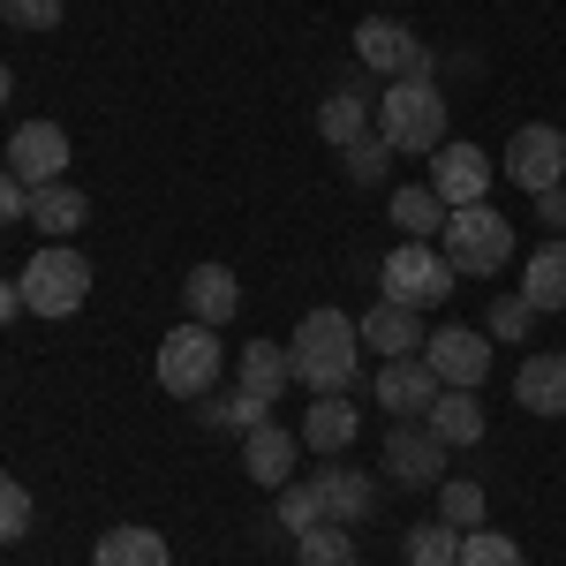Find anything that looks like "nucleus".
I'll return each instance as SVG.
<instances>
[{
    "label": "nucleus",
    "instance_id": "obj_1",
    "mask_svg": "<svg viewBox=\"0 0 566 566\" xmlns=\"http://www.w3.org/2000/svg\"><path fill=\"white\" fill-rule=\"evenodd\" d=\"M287 363H295V386L310 392H348L363 370V333H355L348 310H310L303 325L287 333Z\"/></svg>",
    "mask_w": 566,
    "mask_h": 566
},
{
    "label": "nucleus",
    "instance_id": "obj_2",
    "mask_svg": "<svg viewBox=\"0 0 566 566\" xmlns=\"http://www.w3.org/2000/svg\"><path fill=\"white\" fill-rule=\"evenodd\" d=\"M378 136H386L392 151H423L431 159L438 144H446V91L431 76L386 84V98H378Z\"/></svg>",
    "mask_w": 566,
    "mask_h": 566
},
{
    "label": "nucleus",
    "instance_id": "obj_3",
    "mask_svg": "<svg viewBox=\"0 0 566 566\" xmlns=\"http://www.w3.org/2000/svg\"><path fill=\"white\" fill-rule=\"evenodd\" d=\"M446 264L461 272V280H499L506 258H514V227L506 212H491V205H461V212H446Z\"/></svg>",
    "mask_w": 566,
    "mask_h": 566
},
{
    "label": "nucleus",
    "instance_id": "obj_4",
    "mask_svg": "<svg viewBox=\"0 0 566 566\" xmlns=\"http://www.w3.org/2000/svg\"><path fill=\"white\" fill-rule=\"evenodd\" d=\"M219 378H227V348H219V325H175L167 340H159V386L175 392V400H212Z\"/></svg>",
    "mask_w": 566,
    "mask_h": 566
},
{
    "label": "nucleus",
    "instance_id": "obj_5",
    "mask_svg": "<svg viewBox=\"0 0 566 566\" xmlns=\"http://www.w3.org/2000/svg\"><path fill=\"white\" fill-rule=\"evenodd\" d=\"M15 287H23V310H31V317H76L84 295H91V258L76 242H45L39 258L23 264Z\"/></svg>",
    "mask_w": 566,
    "mask_h": 566
},
{
    "label": "nucleus",
    "instance_id": "obj_6",
    "mask_svg": "<svg viewBox=\"0 0 566 566\" xmlns=\"http://www.w3.org/2000/svg\"><path fill=\"white\" fill-rule=\"evenodd\" d=\"M355 61L370 69V76H386V84H400V76H431L438 53L408 23H392V15H363L355 23Z\"/></svg>",
    "mask_w": 566,
    "mask_h": 566
},
{
    "label": "nucleus",
    "instance_id": "obj_7",
    "mask_svg": "<svg viewBox=\"0 0 566 566\" xmlns=\"http://www.w3.org/2000/svg\"><path fill=\"white\" fill-rule=\"evenodd\" d=\"M453 264H446V250H431V242H392L386 250V303H408V310H431L453 295Z\"/></svg>",
    "mask_w": 566,
    "mask_h": 566
},
{
    "label": "nucleus",
    "instance_id": "obj_8",
    "mask_svg": "<svg viewBox=\"0 0 566 566\" xmlns=\"http://www.w3.org/2000/svg\"><path fill=\"white\" fill-rule=\"evenodd\" d=\"M446 453H453V446H446L431 423L408 416V423L386 431V461H378V469H386L400 491H438V483H446Z\"/></svg>",
    "mask_w": 566,
    "mask_h": 566
},
{
    "label": "nucleus",
    "instance_id": "obj_9",
    "mask_svg": "<svg viewBox=\"0 0 566 566\" xmlns=\"http://www.w3.org/2000/svg\"><path fill=\"white\" fill-rule=\"evenodd\" d=\"M491 181H499V167H491V151L483 144H438L431 151V189L446 212H461V205H491Z\"/></svg>",
    "mask_w": 566,
    "mask_h": 566
},
{
    "label": "nucleus",
    "instance_id": "obj_10",
    "mask_svg": "<svg viewBox=\"0 0 566 566\" xmlns=\"http://www.w3.org/2000/svg\"><path fill=\"white\" fill-rule=\"evenodd\" d=\"M499 175L514 181V189H528V197L559 189V181H566V136L552 129V122H528V129H514V144H506V167H499Z\"/></svg>",
    "mask_w": 566,
    "mask_h": 566
},
{
    "label": "nucleus",
    "instance_id": "obj_11",
    "mask_svg": "<svg viewBox=\"0 0 566 566\" xmlns=\"http://www.w3.org/2000/svg\"><path fill=\"white\" fill-rule=\"evenodd\" d=\"M8 175L23 181V189H53V181L69 175V129L61 122H23V129L8 136Z\"/></svg>",
    "mask_w": 566,
    "mask_h": 566
},
{
    "label": "nucleus",
    "instance_id": "obj_12",
    "mask_svg": "<svg viewBox=\"0 0 566 566\" xmlns=\"http://www.w3.org/2000/svg\"><path fill=\"white\" fill-rule=\"evenodd\" d=\"M423 363L438 370V386H469L476 392L483 378H491V333H476V325H446V333L423 340Z\"/></svg>",
    "mask_w": 566,
    "mask_h": 566
},
{
    "label": "nucleus",
    "instance_id": "obj_13",
    "mask_svg": "<svg viewBox=\"0 0 566 566\" xmlns=\"http://www.w3.org/2000/svg\"><path fill=\"white\" fill-rule=\"evenodd\" d=\"M317 506H325V522H340V528H363L370 514H378V476L370 469H340V461H325L317 469Z\"/></svg>",
    "mask_w": 566,
    "mask_h": 566
},
{
    "label": "nucleus",
    "instance_id": "obj_14",
    "mask_svg": "<svg viewBox=\"0 0 566 566\" xmlns=\"http://www.w3.org/2000/svg\"><path fill=\"white\" fill-rule=\"evenodd\" d=\"M438 370L423 363V355H392V363H378V408H392L400 423L408 416H431V400H438Z\"/></svg>",
    "mask_w": 566,
    "mask_h": 566
},
{
    "label": "nucleus",
    "instance_id": "obj_15",
    "mask_svg": "<svg viewBox=\"0 0 566 566\" xmlns=\"http://www.w3.org/2000/svg\"><path fill=\"white\" fill-rule=\"evenodd\" d=\"M295 461H303V431H280V423L242 431V469H250V483L280 491V483H295Z\"/></svg>",
    "mask_w": 566,
    "mask_h": 566
},
{
    "label": "nucleus",
    "instance_id": "obj_16",
    "mask_svg": "<svg viewBox=\"0 0 566 566\" xmlns=\"http://www.w3.org/2000/svg\"><path fill=\"white\" fill-rule=\"evenodd\" d=\"M355 431H363V416L348 408V392H310V408H303V446L310 453L340 461V453L355 446Z\"/></svg>",
    "mask_w": 566,
    "mask_h": 566
},
{
    "label": "nucleus",
    "instance_id": "obj_17",
    "mask_svg": "<svg viewBox=\"0 0 566 566\" xmlns=\"http://www.w3.org/2000/svg\"><path fill=\"white\" fill-rule=\"evenodd\" d=\"M355 333H363V348H378L386 363H392V355H416V348H423V310L386 303V295H378V303L355 317Z\"/></svg>",
    "mask_w": 566,
    "mask_h": 566
},
{
    "label": "nucleus",
    "instance_id": "obj_18",
    "mask_svg": "<svg viewBox=\"0 0 566 566\" xmlns=\"http://www.w3.org/2000/svg\"><path fill=\"white\" fill-rule=\"evenodd\" d=\"M514 400L528 416H566V348H536L514 370Z\"/></svg>",
    "mask_w": 566,
    "mask_h": 566
},
{
    "label": "nucleus",
    "instance_id": "obj_19",
    "mask_svg": "<svg viewBox=\"0 0 566 566\" xmlns=\"http://www.w3.org/2000/svg\"><path fill=\"white\" fill-rule=\"evenodd\" d=\"M181 303H189L197 325H227V317L242 310V280H234L227 264H197V272L181 280Z\"/></svg>",
    "mask_w": 566,
    "mask_h": 566
},
{
    "label": "nucleus",
    "instance_id": "obj_20",
    "mask_svg": "<svg viewBox=\"0 0 566 566\" xmlns=\"http://www.w3.org/2000/svg\"><path fill=\"white\" fill-rule=\"evenodd\" d=\"M234 386H242V392H258V400H280V392L295 386L287 340H250V348L234 355Z\"/></svg>",
    "mask_w": 566,
    "mask_h": 566
},
{
    "label": "nucleus",
    "instance_id": "obj_21",
    "mask_svg": "<svg viewBox=\"0 0 566 566\" xmlns=\"http://www.w3.org/2000/svg\"><path fill=\"white\" fill-rule=\"evenodd\" d=\"M514 295H522L536 317H544V310H566V234H552V242L522 264V287H514Z\"/></svg>",
    "mask_w": 566,
    "mask_h": 566
},
{
    "label": "nucleus",
    "instance_id": "obj_22",
    "mask_svg": "<svg viewBox=\"0 0 566 566\" xmlns=\"http://www.w3.org/2000/svg\"><path fill=\"white\" fill-rule=\"evenodd\" d=\"M423 423H431L446 446H483V431H491V416H483V400L469 386H446L431 400V416H423Z\"/></svg>",
    "mask_w": 566,
    "mask_h": 566
},
{
    "label": "nucleus",
    "instance_id": "obj_23",
    "mask_svg": "<svg viewBox=\"0 0 566 566\" xmlns=\"http://www.w3.org/2000/svg\"><path fill=\"white\" fill-rule=\"evenodd\" d=\"M91 566H175V552H167V536L144 522H122L98 536V552H91Z\"/></svg>",
    "mask_w": 566,
    "mask_h": 566
},
{
    "label": "nucleus",
    "instance_id": "obj_24",
    "mask_svg": "<svg viewBox=\"0 0 566 566\" xmlns=\"http://www.w3.org/2000/svg\"><path fill=\"white\" fill-rule=\"evenodd\" d=\"M386 212H392V227H400V242H438V234H446V205H438L431 181H408V189H392Z\"/></svg>",
    "mask_w": 566,
    "mask_h": 566
},
{
    "label": "nucleus",
    "instance_id": "obj_25",
    "mask_svg": "<svg viewBox=\"0 0 566 566\" xmlns=\"http://www.w3.org/2000/svg\"><path fill=\"white\" fill-rule=\"evenodd\" d=\"M370 129H378V106H370L363 91H333V98L317 106V136H325L333 151H348V144H363Z\"/></svg>",
    "mask_w": 566,
    "mask_h": 566
},
{
    "label": "nucleus",
    "instance_id": "obj_26",
    "mask_svg": "<svg viewBox=\"0 0 566 566\" xmlns=\"http://www.w3.org/2000/svg\"><path fill=\"white\" fill-rule=\"evenodd\" d=\"M84 219H91V197H84V189H69V181H53V189H31V227H39L45 242H69Z\"/></svg>",
    "mask_w": 566,
    "mask_h": 566
},
{
    "label": "nucleus",
    "instance_id": "obj_27",
    "mask_svg": "<svg viewBox=\"0 0 566 566\" xmlns=\"http://www.w3.org/2000/svg\"><path fill=\"white\" fill-rule=\"evenodd\" d=\"M258 423H272V400H258V392H212L205 400V431H258Z\"/></svg>",
    "mask_w": 566,
    "mask_h": 566
},
{
    "label": "nucleus",
    "instance_id": "obj_28",
    "mask_svg": "<svg viewBox=\"0 0 566 566\" xmlns=\"http://www.w3.org/2000/svg\"><path fill=\"white\" fill-rule=\"evenodd\" d=\"M400 559H408V566H461V528L416 522V528H408V544H400Z\"/></svg>",
    "mask_w": 566,
    "mask_h": 566
},
{
    "label": "nucleus",
    "instance_id": "obj_29",
    "mask_svg": "<svg viewBox=\"0 0 566 566\" xmlns=\"http://www.w3.org/2000/svg\"><path fill=\"white\" fill-rule=\"evenodd\" d=\"M295 559L303 566H355V536L340 522H317V528L295 536Z\"/></svg>",
    "mask_w": 566,
    "mask_h": 566
},
{
    "label": "nucleus",
    "instance_id": "obj_30",
    "mask_svg": "<svg viewBox=\"0 0 566 566\" xmlns=\"http://www.w3.org/2000/svg\"><path fill=\"white\" fill-rule=\"evenodd\" d=\"M483 483H469V476H453V483H438V522L446 528H483Z\"/></svg>",
    "mask_w": 566,
    "mask_h": 566
},
{
    "label": "nucleus",
    "instance_id": "obj_31",
    "mask_svg": "<svg viewBox=\"0 0 566 566\" xmlns=\"http://www.w3.org/2000/svg\"><path fill=\"white\" fill-rule=\"evenodd\" d=\"M461 566H528L506 528H461Z\"/></svg>",
    "mask_w": 566,
    "mask_h": 566
},
{
    "label": "nucleus",
    "instance_id": "obj_32",
    "mask_svg": "<svg viewBox=\"0 0 566 566\" xmlns=\"http://www.w3.org/2000/svg\"><path fill=\"white\" fill-rule=\"evenodd\" d=\"M272 522L287 528V536H303V528L325 522V506H317V483H280V514Z\"/></svg>",
    "mask_w": 566,
    "mask_h": 566
},
{
    "label": "nucleus",
    "instance_id": "obj_33",
    "mask_svg": "<svg viewBox=\"0 0 566 566\" xmlns=\"http://www.w3.org/2000/svg\"><path fill=\"white\" fill-rule=\"evenodd\" d=\"M340 159H348V181H363V189H378V181H386V159H392V144H386L378 129H370L363 144H348Z\"/></svg>",
    "mask_w": 566,
    "mask_h": 566
},
{
    "label": "nucleus",
    "instance_id": "obj_34",
    "mask_svg": "<svg viewBox=\"0 0 566 566\" xmlns=\"http://www.w3.org/2000/svg\"><path fill=\"white\" fill-rule=\"evenodd\" d=\"M31 514H39V506H31V491H23L15 476H0V544L31 536Z\"/></svg>",
    "mask_w": 566,
    "mask_h": 566
},
{
    "label": "nucleus",
    "instance_id": "obj_35",
    "mask_svg": "<svg viewBox=\"0 0 566 566\" xmlns=\"http://www.w3.org/2000/svg\"><path fill=\"white\" fill-rule=\"evenodd\" d=\"M0 15H8L15 31H61L69 8H61V0H0Z\"/></svg>",
    "mask_w": 566,
    "mask_h": 566
},
{
    "label": "nucleus",
    "instance_id": "obj_36",
    "mask_svg": "<svg viewBox=\"0 0 566 566\" xmlns=\"http://www.w3.org/2000/svg\"><path fill=\"white\" fill-rule=\"evenodd\" d=\"M528 325H536V310L522 295H499L491 303V340H528Z\"/></svg>",
    "mask_w": 566,
    "mask_h": 566
},
{
    "label": "nucleus",
    "instance_id": "obj_37",
    "mask_svg": "<svg viewBox=\"0 0 566 566\" xmlns=\"http://www.w3.org/2000/svg\"><path fill=\"white\" fill-rule=\"evenodd\" d=\"M15 219H31V189L0 167V227H15Z\"/></svg>",
    "mask_w": 566,
    "mask_h": 566
},
{
    "label": "nucleus",
    "instance_id": "obj_38",
    "mask_svg": "<svg viewBox=\"0 0 566 566\" xmlns=\"http://www.w3.org/2000/svg\"><path fill=\"white\" fill-rule=\"evenodd\" d=\"M536 219H544V227H566V181H559V189H544V197H536Z\"/></svg>",
    "mask_w": 566,
    "mask_h": 566
},
{
    "label": "nucleus",
    "instance_id": "obj_39",
    "mask_svg": "<svg viewBox=\"0 0 566 566\" xmlns=\"http://www.w3.org/2000/svg\"><path fill=\"white\" fill-rule=\"evenodd\" d=\"M15 310H23V287H15V280H0V325H15Z\"/></svg>",
    "mask_w": 566,
    "mask_h": 566
},
{
    "label": "nucleus",
    "instance_id": "obj_40",
    "mask_svg": "<svg viewBox=\"0 0 566 566\" xmlns=\"http://www.w3.org/2000/svg\"><path fill=\"white\" fill-rule=\"evenodd\" d=\"M0 106H8V61H0Z\"/></svg>",
    "mask_w": 566,
    "mask_h": 566
}]
</instances>
